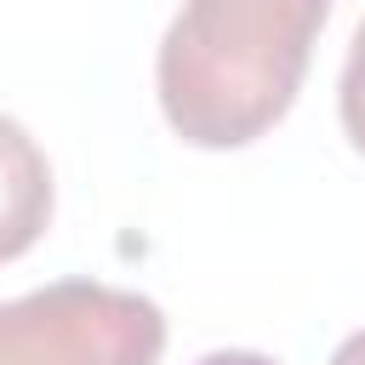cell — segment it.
<instances>
[{
    "mask_svg": "<svg viewBox=\"0 0 365 365\" xmlns=\"http://www.w3.org/2000/svg\"><path fill=\"white\" fill-rule=\"evenodd\" d=\"M51 222V165L40 143L0 114V262L23 257Z\"/></svg>",
    "mask_w": 365,
    "mask_h": 365,
    "instance_id": "3",
    "label": "cell"
},
{
    "mask_svg": "<svg viewBox=\"0 0 365 365\" xmlns=\"http://www.w3.org/2000/svg\"><path fill=\"white\" fill-rule=\"evenodd\" d=\"M336 108H342V131L348 143L365 154V17L348 40V63H342V86H336Z\"/></svg>",
    "mask_w": 365,
    "mask_h": 365,
    "instance_id": "4",
    "label": "cell"
},
{
    "mask_svg": "<svg viewBox=\"0 0 365 365\" xmlns=\"http://www.w3.org/2000/svg\"><path fill=\"white\" fill-rule=\"evenodd\" d=\"M325 11L331 0H182L154 57L171 131L194 148L257 143L297 103Z\"/></svg>",
    "mask_w": 365,
    "mask_h": 365,
    "instance_id": "1",
    "label": "cell"
},
{
    "mask_svg": "<svg viewBox=\"0 0 365 365\" xmlns=\"http://www.w3.org/2000/svg\"><path fill=\"white\" fill-rule=\"evenodd\" d=\"M160 348V302L103 279H57L0 302V365H154Z\"/></svg>",
    "mask_w": 365,
    "mask_h": 365,
    "instance_id": "2",
    "label": "cell"
},
{
    "mask_svg": "<svg viewBox=\"0 0 365 365\" xmlns=\"http://www.w3.org/2000/svg\"><path fill=\"white\" fill-rule=\"evenodd\" d=\"M194 365H279V359H268V354H257V348H217V354H205V359H194Z\"/></svg>",
    "mask_w": 365,
    "mask_h": 365,
    "instance_id": "5",
    "label": "cell"
},
{
    "mask_svg": "<svg viewBox=\"0 0 365 365\" xmlns=\"http://www.w3.org/2000/svg\"><path fill=\"white\" fill-rule=\"evenodd\" d=\"M331 365H365V331L342 336V342H336V354H331Z\"/></svg>",
    "mask_w": 365,
    "mask_h": 365,
    "instance_id": "6",
    "label": "cell"
}]
</instances>
